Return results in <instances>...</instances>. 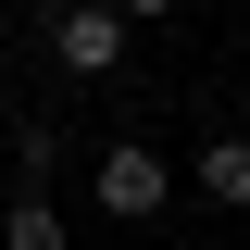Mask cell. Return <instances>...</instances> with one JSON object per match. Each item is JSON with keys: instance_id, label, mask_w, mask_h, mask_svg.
Returning <instances> with one entry per match:
<instances>
[{"instance_id": "4", "label": "cell", "mask_w": 250, "mask_h": 250, "mask_svg": "<svg viewBox=\"0 0 250 250\" xmlns=\"http://www.w3.org/2000/svg\"><path fill=\"white\" fill-rule=\"evenodd\" d=\"M0 250H75V213H62L50 188H13V213H0Z\"/></svg>"}, {"instance_id": "2", "label": "cell", "mask_w": 250, "mask_h": 250, "mask_svg": "<svg viewBox=\"0 0 250 250\" xmlns=\"http://www.w3.org/2000/svg\"><path fill=\"white\" fill-rule=\"evenodd\" d=\"M125 50H138V25H125L113 0H62L50 13V62L62 75H125Z\"/></svg>"}, {"instance_id": "6", "label": "cell", "mask_w": 250, "mask_h": 250, "mask_svg": "<svg viewBox=\"0 0 250 250\" xmlns=\"http://www.w3.org/2000/svg\"><path fill=\"white\" fill-rule=\"evenodd\" d=\"M113 13H125V25H163V13H175V0H113Z\"/></svg>"}, {"instance_id": "3", "label": "cell", "mask_w": 250, "mask_h": 250, "mask_svg": "<svg viewBox=\"0 0 250 250\" xmlns=\"http://www.w3.org/2000/svg\"><path fill=\"white\" fill-rule=\"evenodd\" d=\"M188 175H200V200H213V213H250V138H238V125H213Z\"/></svg>"}, {"instance_id": "1", "label": "cell", "mask_w": 250, "mask_h": 250, "mask_svg": "<svg viewBox=\"0 0 250 250\" xmlns=\"http://www.w3.org/2000/svg\"><path fill=\"white\" fill-rule=\"evenodd\" d=\"M88 200H100V225H163L175 213V163H163L150 138H113V150L88 163Z\"/></svg>"}, {"instance_id": "5", "label": "cell", "mask_w": 250, "mask_h": 250, "mask_svg": "<svg viewBox=\"0 0 250 250\" xmlns=\"http://www.w3.org/2000/svg\"><path fill=\"white\" fill-rule=\"evenodd\" d=\"M62 175V125H13V188H50Z\"/></svg>"}]
</instances>
